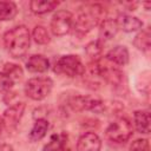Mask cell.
Masks as SVG:
<instances>
[{
	"instance_id": "cell-1",
	"label": "cell",
	"mask_w": 151,
	"mask_h": 151,
	"mask_svg": "<svg viewBox=\"0 0 151 151\" xmlns=\"http://www.w3.org/2000/svg\"><path fill=\"white\" fill-rule=\"evenodd\" d=\"M105 19V8L100 4H85L80 6L73 15V27L84 34L90 32Z\"/></svg>"
},
{
	"instance_id": "cell-2",
	"label": "cell",
	"mask_w": 151,
	"mask_h": 151,
	"mask_svg": "<svg viewBox=\"0 0 151 151\" xmlns=\"http://www.w3.org/2000/svg\"><path fill=\"white\" fill-rule=\"evenodd\" d=\"M4 44L11 55L20 58L27 53L31 46V33L25 25H18L5 33Z\"/></svg>"
},
{
	"instance_id": "cell-3",
	"label": "cell",
	"mask_w": 151,
	"mask_h": 151,
	"mask_svg": "<svg viewBox=\"0 0 151 151\" xmlns=\"http://www.w3.org/2000/svg\"><path fill=\"white\" fill-rule=\"evenodd\" d=\"M54 72L58 74H64L70 78L83 76L85 73V66L78 55L66 54L60 57L54 64Z\"/></svg>"
},
{
	"instance_id": "cell-4",
	"label": "cell",
	"mask_w": 151,
	"mask_h": 151,
	"mask_svg": "<svg viewBox=\"0 0 151 151\" xmlns=\"http://www.w3.org/2000/svg\"><path fill=\"white\" fill-rule=\"evenodd\" d=\"M53 81L47 77H37L31 78L26 81L25 93L28 98L33 100H42L45 99L52 91Z\"/></svg>"
},
{
	"instance_id": "cell-5",
	"label": "cell",
	"mask_w": 151,
	"mask_h": 151,
	"mask_svg": "<svg viewBox=\"0 0 151 151\" xmlns=\"http://www.w3.org/2000/svg\"><path fill=\"white\" fill-rule=\"evenodd\" d=\"M133 133L131 122L125 117H119L114 119L106 129V137L114 143H124L126 142Z\"/></svg>"
},
{
	"instance_id": "cell-6",
	"label": "cell",
	"mask_w": 151,
	"mask_h": 151,
	"mask_svg": "<svg viewBox=\"0 0 151 151\" xmlns=\"http://www.w3.org/2000/svg\"><path fill=\"white\" fill-rule=\"evenodd\" d=\"M50 27L52 33L57 37L67 34L73 27V14L66 9L57 11L51 19Z\"/></svg>"
},
{
	"instance_id": "cell-7",
	"label": "cell",
	"mask_w": 151,
	"mask_h": 151,
	"mask_svg": "<svg viewBox=\"0 0 151 151\" xmlns=\"http://www.w3.org/2000/svg\"><path fill=\"white\" fill-rule=\"evenodd\" d=\"M68 105L74 111H94L98 113L101 112L105 107L101 100L94 99L91 97H84V96H77L71 98Z\"/></svg>"
},
{
	"instance_id": "cell-8",
	"label": "cell",
	"mask_w": 151,
	"mask_h": 151,
	"mask_svg": "<svg viewBox=\"0 0 151 151\" xmlns=\"http://www.w3.org/2000/svg\"><path fill=\"white\" fill-rule=\"evenodd\" d=\"M24 111H25L24 103H15L14 105H12L7 110H5V112L2 114L4 126H6L7 129L15 127L19 124V122L24 114Z\"/></svg>"
},
{
	"instance_id": "cell-9",
	"label": "cell",
	"mask_w": 151,
	"mask_h": 151,
	"mask_svg": "<svg viewBox=\"0 0 151 151\" xmlns=\"http://www.w3.org/2000/svg\"><path fill=\"white\" fill-rule=\"evenodd\" d=\"M101 139L94 132H85L77 142V151H100Z\"/></svg>"
},
{
	"instance_id": "cell-10",
	"label": "cell",
	"mask_w": 151,
	"mask_h": 151,
	"mask_svg": "<svg viewBox=\"0 0 151 151\" xmlns=\"http://www.w3.org/2000/svg\"><path fill=\"white\" fill-rule=\"evenodd\" d=\"M129 51L125 46H114L113 48H111L106 55H105V59L107 61H110L111 64L113 65H117V66H124L129 63Z\"/></svg>"
},
{
	"instance_id": "cell-11",
	"label": "cell",
	"mask_w": 151,
	"mask_h": 151,
	"mask_svg": "<svg viewBox=\"0 0 151 151\" xmlns=\"http://www.w3.org/2000/svg\"><path fill=\"white\" fill-rule=\"evenodd\" d=\"M118 24L114 19H104L99 25V40H111L118 33Z\"/></svg>"
},
{
	"instance_id": "cell-12",
	"label": "cell",
	"mask_w": 151,
	"mask_h": 151,
	"mask_svg": "<svg viewBox=\"0 0 151 151\" xmlns=\"http://www.w3.org/2000/svg\"><path fill=\"white\" fill-rule=\"evenodd\" d=\"M26 68L33 73H44L50 68V61L41 54H33L26 61Z\"/></svg>"
},
{
	"instance_id": "cell-13",
	"label": "cell",
	"mask_w": 151,
	"mask_h": 151,
	"mask_svg": "<svg viewBox=\"0 0 151 151\" xmlns=\"http://www.w3.org/2000/svg\"><path fill=\"white\" fill-rule=\"evenodd\" d=\"M117 24H118V27L125 32H136L142 29L143 27V21L140 19L129 14H120L118 17Z\"/></svg>"
},
{
	"instance_id": "cell-14",
	"label": "cell",
	"mask_w": 151,
	"mask_h": 151,
	"mask_svg": "<svg viewBox=\"0 0 151 151\" xmlns=\"http://www.w3.org/2000/svg\"><path fill=\"white\" fill-rule=\"evenodd\" d=\"M134 127L139 133L147 134L150 132V113L146 110H138L133 113Z\"/></svg>"
},
{
	"instance_id": "cell-15",
	"label": "cell",
	"mask_w": 151,
	"mask_h": 151,
	"mask_svg": "<svg viewBox=\"0 0 151 151\" xmlns=\"http://www.w3.org/2000/svg\"><path fill=\"white\" fill-rule=\"evenodd\" d=\"M47 130H48V120L45 118H38L34 122V125L29 131V136H28L29 140L31 142L40 140L41 138L45 137Z\"/></svg>"
},
{
	"instance_id": "cell-16",
	"label": "cell",
	"mask_w": 151,
	"mask_h": 151,
	"mask_svg": "<svg viewBox=\"0 0 151 151\" xmlns=\"http://www.w3.org/2000/svg\"><path fill=\"white\" fill-rule=\"evenodd\" d=\"M59 5V1H50V0H32L29 2L31 11L35 14H45L53 11Z\"/></svg>"
},
{
	"instance_id": "cell-17",
	"label": "cell",
	"mask_w": 151,
	"mask_h": 151,
	"mask_svg": "<svg viewBox=\"0 0 151 151\" xmlns=\"http://www.w3.org/2000/svg\"><path fill=\"white\" fill-rule=\"evenodd\" d=\"M67 142V134L61 132V133H55L52 134L50 138V142L42 147V151H61L65 149Z\"/></svg>"
},
{
	"instance_id": "cell-18",
	"label": "cell",
	"mask_w": 151,
	"mask_h": 151,
	"mask_svg": "<svg viewBox=\"0 0 151 151\" xmlns=\"http://www.w3.org/2000/svg\"><path fill=\"white\" fill-rule=\"evenodd\" d=\"M133 45L143 52H147L151 47V34L149 29H144L142 32H139L134 39H133Z\"/></svg>"
},
{
	"instance_id": "cell-19",
	"label": "cell",
	"mask_w": 151,
	"mask_h": 151,
	"mask_svg": "<svg viewBox=\"0 0 151 151\" xmlns=\"http://www.w3.org/2000/svg\"><path fill=\"white\" fill-rule=\"evenodd\" d=\"M18 13V7L13 1H0V20H12Z\"/></svg>"
},
{
	"instance_id": "cell-20",
	"label": "cell",
	"mask_w": 151,
	"mask_h": 151,
	"mask_svg": "<svg viewBox=\"0 0 151 151\" xmlns=\"http://www.w3.org/2000/svg\"><path fill=\"white\" fill-rule=\"evenodd\" d=\"M32 38L37 44H40V45H46V44H48L51 41L48 31L46 29V27H44L41 25H38V26H35L33 28Z\"/></svg>"
},
{
	"instance_id": "cell-21",
	"label": "cell",
	"mask_w": 151,
	"mask_h": 151,
	"mask_svg": "<svg viewBox=\"0 0 151 151\" xmlns=\"http://www.w3.org/2000/svg\"><path fill=\"white\" fill-rule=\"evenodd\" d=\"M85 52L93 60H98L99 57L101 55V52H103V42L99 39L88 42L86 45V47H85Z\"/></svg>"
},
{
	"instance_id": "cell-22",
	"label": "cell",
	"mask_w": 151,
	"mask_h": 151,
	"mask_svg": "<svg viewBox=\"0 0 151 151\" xmlns=\"http://www.w3.org/2000/svg\"><path fill=\"white\" fill-rule=\"evenodd\" d=\"M2 72H4L5 74H7L13 81H14V80H19V79H21V77L24 76V71H22V68H21L19 65L13 64V63H7V64H5Z\"/></svg>"
},
{
	"instance_id": "cell-23",
	"label": "cell",
	"mask_w": 151,
	"mask_h": 151,
	"mask_svg": "<svg viewBox=\"0 0 151 151\" xmlns=\"http://www.w3.org/2000/svg\"><path fill=\"white\" fill-rule=\"evenodd\" d=\"M130 151H150V144L146 138H139L131 143Z\"/></svg>"
},
{
	"instance_id": "cell-24",
	"label": "cell",
	"mask_w": 151,
	"mask_h": 151,
	"mask_svg": "<svg viewBox=\"0 0 151 151\" xmlns=\"http://www.w3.org/2000/svg\"><path fill=\"white\" fill-rule=\"evenodd\" d=\"M13 83L14 81L7 74H5L4 72H0V92H5V91L11 90L13 86Z\"/></svg>"
},
{
	"instance_id": "cell-25",
	"label": "cell",
	"mask_w": 151,
	"mask_h": 151,
	"mask_svg": "<svg viewBox=\"0 0 151 151\" xmlns=\"http://www.w3.org/2000/svg\"><path fill=\"white\" fill-rule=\"evenodd\" d=\"M0 151H14L13 146L11 144H0Z\"/></svg>"
},
{
	"instance_id": "cell-26",
	"label": "cell",
	"mask_w": 151,
	"mask_h": 151,
	"mask_svg": "<svg viewBox=\"0 0 151 151\" xmlns=\"http://www.w3.org/2000/svg\"><path fill=\"white\" fill-rule=\"evenodd\" d=\"M2 129H4V123H2V118L0 117V133H1Z\"/></svg>"
},
{
	"instance_id": "cell-27",
	"label": "cell",
	"mask_w": 151,
	"mask_h": 151,
	"mask_svg": "<svg viewBox=\"0 0 151 151\" xmlns=\"http://www.w3.org/2000/svg\"><path fill=\"white\" fill-rule=\"evenodd\" d=\"M61 151H70V150H65V149H63V150H61Z\"/></svg>"
}]
</instances>
